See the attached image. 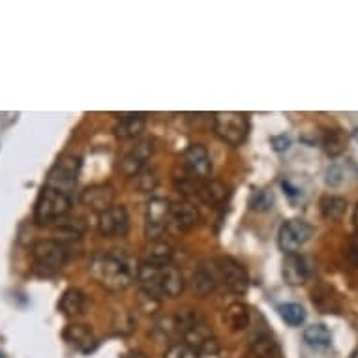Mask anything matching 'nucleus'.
<instances>
[{"label":"nucleus","instance_id":"nucleus-24","mask_svg":"<svg viewBox=\"0 0 358 358\" xmlns=\"http://www.w3.org/2000/svg\"><path fill=\"white\" fill-rule=\"evenodd\" d=\"M304 341L310 347L324 349V347H330V343H332V334H330V330L324 324H311V327L304 330Z\"/></svg>","mask_w":358,"mask_h":358},{"label":"nucleus","instance_id":"nucleus-29","mask_svg":"<svg viewBox=\"0 0 358 358\" xmlns=\"http://www.w3.org/2000/svg\"><path fill=\"white\" fill-rule=\"evenodd\" d=\"M164 358H201V352L195 351L194 347H189L188 343H173V345L165 351Z\"/></svg>","mask_w":358,"mask_h":358},{"label":"nucleus","instance_id":"nucleus-3","mask_svg":"<svg viewBox=\"0 0 358 358\" xmlns=\"http://www.w3.org/2000/svg\"><path fill=\"white\" fill-rule=\"evenodd\" d=\"M71 208V197L70 195L62 194L59 189L48 188L43 186V189L38 195L34 206V220L40 225L45 223H57L59 220L70 212Z\"/></svg>","mask_w":358,"mask_h":358},{"label":"nucleus","instance_id":"nucleus-16","mask_svg":"<svg viewBox=\"0 0 358 358\" xmlns=\"http://www.w3.org/2000/svg\"><path fill=\"white\" fill-rule=\"evenodd\" d=\"M118 117L120 118L113 128L118 139H136L145 131V126H147L145 113H122Z\"/></svg>","mask_w":358,"mask_h":358},{"label":"nucleus","instance_id":"nucleus-9","mask_svg":"<svg viewBox=\"0 0 358 358\" xmlns=\"http://www.w3.org/2000/svg\"><path fill=\"white\" fill-rule=\"evenodd\" d=\"M171 203L164 197H154L147 203V216H145V233L148 241H159L169 225Z\"/></svg>","mask_w":358,"mask_h":358},{"label":"nucleus","instance_id":"nucleus-5","mask_svg":"<svg viewBox=\"0 0 358 358\" xmlns=\"http://www.w3.org/2000/svg\"><path fill=\"white\" fill-rule=\"evenodd\" d=\"M79 171H81V158L76 156V154H64V156H60L57 159V164L49 171L45 186L59 189V192L71 197V192H73L77 184Z\"/></svg>","mask_w":358,"mask_h":358},{"label":"nucleus","instance_id":"nucleus-6","mask_svg":"<svg viewBox=\"0 0 358 358\" xmlns=\"http://www.w3.org/2000/svg\"><path fill=\"white\" fill-rule=\"evenodd\" d=\"M30 255L41 271H60L68 261V250L59 241H38L32 244Z\"/></svg>","mask_w":358,"mask_h":358},{"label":"nucleus","instance_id":"nucleus-21","mask_svg":"<svg viewBox=\"0 0 358 358\" xmlns=\"http://www.w3.org/2000/svg\"><path fill=\"white\" fill-rule=\"evenodd\" d=\"M175 250L171 244L164 241H150L145 248V263L156 264V266H164L173 261Z\"/></svg>","mask_w":358,"mask_h":358},{"label":"nucleus","instance_id":"nucleus-14","mask_svg":"<svg viewBox=\"0 0 358 358\" xmlns=\"http://www.w3.org/2000/svg\"><path fill=\"white\" fill-rule=\"evenodd\" d=\"M169 222L175 223L178 229L189 231L199 225L201 214L197 206L192 205L189 201H178V203H171Z\"/></svg>","mask_w":358,"mask_h":358},{"label":"nucleus","instance_id":"nucleus-7","mask_svg":"<svg viewBox=\"0 0 358 358\" xmlns=\"http://www.w3.org/2000/svg\"><path fill=\"white\" fill-rule=\"evenodd\" d=\"M313 235V227L304 220H287L278 233V246L282 252L296 253Z\"/></svg>","mask_w":358,"mask_h":358},{"label":"nucleus","instance_id":"nucleus-19","mask_svg":"<svg viewBox=\"0 0 358 358\" xmlns=\"http://www.w3.org/2000/svg\"><path fill=\"white\" fill-rule=\"evenodd\" d=\"M59 308L66 317H77V315H81L83 311H85V308H87V296H85V293H83L81 289H66L64 294L60 296Z\"/></svg>","mask_w":358,"mask_h":358},{"label":"nucleus","instance_id":"nucleus-12","mask_svg":"<svg viewBox=\"0 0 358 358\" xmlns=\"http://www.w3.org/2000/svg\"><path fill=\"white\" fill-rule=\"evenodd\" d=\"M129 229V217L128 210L124 206L113 205L111 208H107L106 212H101L98 217V231L100 235L107 236V238H117V236H124Z\"/></svg>","mask_w":358,"mask_h":358},{"label":"nucleus","instance_id":"nucleus-36","mask_svg":"<svg viewBox=\"0 0 358 358\" xmlns=\"http://www.w3.org/2000/svg\"><path fill=\"white\" fill-rule=\"evenodd\" d=\"M351 358H358V351L357 352H355V355H352V357Z\"/></svg>","mask_w":358,"mask_h":358},{"label":"nucleus","instance_id":"nucleus-31","mask_svg":"<svg viewBox=\"0 0 358 358\" xmlns=\"http://www.w3.org/2000/svg\"><path fill=\"white\" fill-rule=\"evenodd\" d=\"M341 180H343V173H341L338 165H334V167H330L327 171V184L329 186H338V184H341Z\"/></svg>","mask_w":358,"mask_h":358},{"label":"nucleus","instance_id":"nucleus-28","mask_svg":"<svg viewBox=\"0 0 358 358\" xmlns=\"http://www.w3.org/2000/svg\"><path fill=\"white\" fill-rule=\"evenodd\" d=\"M134 178H136L137 188L141 189V192H145V194H147V192H152V189L158 186V173L154 169H147V167H145V169H143L141 173H137Z\"/></svg>","mask_w":358,"mask_h":358},{"label":"nucleus","instance_id":"nucleus-15","mask_svg":"<svg viewBox=\"0 0 358 358\" xmlns=\"http://www.w3.org/2000/svg\"><path fill=\"white\" fill-rule=\"evenodd\" d=\"M283 280L289 283V285H302V283L308 282L310 278V266H308V261H306L302 255L299 253H289L283 259L282 266Z\"/></svg>","mask_w":358,"mask_h":358},{"label":"nucleus","instance_id":"nucleus-25","mask_svg":"<svg viewBox=\"0 0 358 358\" xmlns=\"http://www.w3.org/2000/svg\"><path fill=\"white\" fill-rule=\"evenodd\" d=\"M321 145L329 156H340L347 147V136L340 129H329L321 137Z\"/></svg>","mask_w":358,"mask_h":358},{"label":"nucleus","instance_id":"nucleus-11","mask_svg":"<svg viewBox=\"0 0 358 358\" xmlns=\"http://www.w3.org/2000/svg\"><path fill=\"white\" fill-rule=\"evenodd\" d=\"M154 152V145L150 139L147 141H139L131 148H128L126 152L118 159V169L126 176H136L137 173H141L145 169V165L150 159Z\"/></svg>","mask_w":358,"mask_h":358},{"label":"nucleus","instance_id":"nucleus-4","mask_svg":"<svg viewBox=\"0 0 358 358\" xmlns=\"http://www.w3.org/2000/svg\"><path fill=\"white\" fill-rule=\"evenodd\" d=\"M214 134L231 147H241L250 134V120L246 113H214Z\"/></svg>","mask_w":358,"mask_h":358},{"label":"nucleus","instance_id":"nucleus-10","mask_svg":"<svg viewBox=\"0 0 358 358\" xmlns=\"http://www.w3.org/2000/svg\"><path fill=\"white\" fill-rule=\"evenodd\" d=\"M186 175L194 180H208L212 175L210 154L203 145H189L182 156Z\"/></svg>","mask_w":358,"mask_h":358},{"label":"nucleus","instance_id":"nucleus-35","mask_svg":"<svg viewBox=\"0 0 358 358\" xmlns=\"http://www.w3.org/2000/svg\"><path fill=\"white\" fill-rule=\"evenodd\" d=\"M352 223H355V227H357L358 231V203L357 206H355V212H352Z\"/></svg>","mask_w":358,"mask_h":358},{"label":"nucleus","instance_id":"nucleus-8","mask_svg":"<svg viewBox=\"0 0 358 358\" xmlns=\"http://www.w3.org/2000/svg\"><path fill=\"white\" fill-rule=\"evenodd\" d=\"M217 282H222L231 293L244 294L250 287V276L246 268L238 261L231 257H223L216 261Z\"/></svg>","mask_w":358,"mask_h":358},{"label":"nucleus","instance_id":"nucleus-17","mask_svg":"<svg viewBox=\"0 0 358 358\" xmlns=\"http://www.w3.org/2000/svg\"><path fill=\"white\" fill-rule=\"evenodd\" d=\"M184 291L182 272L176 268L175 264H164L159 266V293L162 296L176 299Z\"/></svg>","mask_w":358,"mask_h":358},{"label":"nucleus","instance_id":"nucleus-33","mask_svg":"<svg viewBox=\"0 0 358 358\" xmlns=\"http://www.w3.org/2000/svg\"><path fill=\"white\" fill-rule=\"evenodd\" d=\"M272 145H274V148H276L278 152H283V150H287V148L291 147V139L285 136L274 137V139H272Z\"/></svg>","mask_w":358,"mask_h":358},{"label":"nucleus","instance_id":"nucleus-37","mask_svg":"<svg viewBox=\"0 0 358 358\" xmlns=\"http://www.w3.org/2000/svg\"><path fill=\"white\" fill-rule=\"evenodd\" d=\"M0 358H2V352H0Z\"/></svg>","mask_w":358,"mask_h":358},{"label":"nucleus","instance_id":"nucleus-23","mask_svg":"<svg viewBox=\"0 0 358 358\" xmlns=\"http://www.w3.org/2000/svg\"><path fill=\"white\" fill-rule=\"evenodd\" d=\"M319 206H321L323 217H327L330 222H338L345 216L347 212V201L343 197H338V195H324Z\"/></svg>","mask_w":358,"mask_h":358},{"label":"nucleus","instance_id":"nucleus-34","mask_svg":"<svg viewBox=\"0 0 358 358\" xmlns=\"http://www.w3.org/2000/svg\"><path fill=\"white\" fill-rule=\"evenodd\" d=\"M126 358H147V355H145V352H141V351H131V352H128V355H126Z\"/></svg>","mask_w":358,"mask_h":358},{"label":"nucleus","instance_id":"nucleus-13","mask_svg":"<svg viewBox=\"0 0 358 358\" xmlns=\"http://www.w3.org/2000/svg\"><path fill=\"white\" fill-rule=\"evenodd\" d=\"M115 201V188L111 184H94L81 194V203L92 212H106Z\"/></svg>","mask_w":358,"mask_h":358},{"label":"nucleus","instance_id":"nucleus-30","mask_svg":"<svg viewBox=\"0 0 358 358\" xmlns=\"http://www.w3.org/2000/svg\"><path fill=\"white\" fill-rule=\"evenodd\" d=\"M274 203L271 192L266 189H253L252 197H250V205L253 210H268Z\"/></svg>","mask_w":358,"mask_h":358},{"label":"nucleus","instance_id":"nucleus-26","mask_svg":"<svg viewBox=\"0 0 358 358\" xmlns=\"http://www.w3.org/2000/svg\"><path fill=\"white\" fill-rule=\"evenodd\" d=\"M278 311H280V317L289 327H300L306 321L304 306L296 304V302H285V304L278 306Z\"/></svg>","mask_w":358,"mask_h":358},{"label":"nucleus","instance_id":"nucleus-1","mask_svg":"<svg viewBox=\"0 0 358 358\" xmlns=\"http://www.w3.org/2000/svg\"><path fill=\"white\" fill-rule=\"evenodd\" d=\"M90 276L109 291H122L137 276V266L122 252L96 253L90 261Z\"/></svg>","mask_w":358,"mask_h":358},{"label":"nucleus","instance_id":"nucleus-22","mask_svg":"<svg viewBox=\"0 0 358 358\" xmlns=\"http://www.w3.org/2000/svg\"><path fill=\"white\" fill-rule=\"evenodd\" d=\"M217 283V274H216V264L214 266H206V264H201L197 272L194 274V289L199 294H208L214 291Z\"/></svg>","mask_w":358,"mask_h":358},{"label":"nucleus","instance_id":"nucleus-20","mask_svg":"<svg viewBox=\"0 0 358 358\" xmlns=\"http://www.w3.org/2000/svg\"><path fill=\"white\" fill-rule=\"evenodd\" d=\"M223 323L227 324L233 332L246 330L250 324V310L242 302H233L223 311Z\"/></svg>","mask_w":358,"mask_h":358},{"label":"nucleus","instance_id":"nucleus-18","mask_svg":"<svg viewBox=\"0 0 358 358\" xmlns=\"http://www.w3.org/2000/svg\"><path fill=\"white\" fill-rule=\"evenodd\" d=\"M64 340L70 343L71 347H76L79 351L88 352L94 345V332L88 324L73 323L68 324L64 330Z\"/></svg>","mask_w":358,"mask_h":358},{"label":"nucleus","instance_id":"nucleus-27","mask_svg":"<svg viewBox=\"0 0 358 358\" xmlns=\"http://www.w3.org/2000/svg\"><path fill=\"white\" fill-rule=\"evenodd\" d=\"M55 233L60 235L59 238H81L85 233V223L81 220H59L55 225Z\"/></svg>","mask_w":358,"mask_h":358},{"label":"nucleus","instance_id":"nucleus-2","mask_svg":"<svg viewBox=\"0 0 358 358\" xmlns=\"http://www.w3.org/2000/svg\"><path fill=\"white\" fill-rule=\"evenodd\" d=\"M176 334L184 338V343L194 347L195 351L214 355L217 352V340L212 329L208 327L205 319L201 317L195 310H180L175 317Z\"/></svg>","mask_w":358,"mask_h":358},{"label":"nucleus","instance_id":"nucleus-32","mask_svg":"<svg viewBox=\"0 0 358 358\" xmlns=\"http://www.w3.org/2000/svg\"><path fill=\"white\" fill-rule=\"evenodd\" d=\"M347 257H349V263H351L355 268H358V236L351 242L349 252H347Z\"/></svg>","mask_w":358,"mask_h":358}]
</instances>
